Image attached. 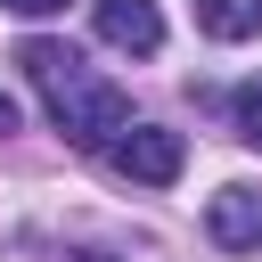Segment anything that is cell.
Wrapping results in <instances>:
<instances>
[{
	"label": "cell",
	"mask_w": 262,
	"mask_h": 262,
	"mask_svg": "<svg viewBox=\"0 0 262 262\" xmlns=\"http://www.w3.org/2000/svg\"><path fill=\"white\" fill-rule=\"evenodd\" d=\"M8 16H66V0H0Z\"/></svg>",
	"instance_id": "7"
},
{
	"label": "cell",
	"mask_w": 262,
	"mask_h": 262,
	"mask_svg": "<svg viewBox=\"0 0 262 262\" xmlns=\"http://www.w3.org/2000/svg\"><path fill=\"white\" fill-rule=\"evenodd\" d=\"M106 164H115L123 180H139V188H164V180H180L188 139H180V131H164V123H131V131L106 147Z\"/></svg>",
	"instance_id": "2"
},
{
	"label": "cell",
	"mask_w": 262,
	"mask_h": 262,
	"mask_svg": "<svg viewBox=\"0 0 262 262\" xmlns=\"http://www.w3.org/2000/svg\"><path fill=\"white\" fill-rule=\"evenodd\" d=\"M196 25L213 41H254L262 33V0H196Z\"/></svg>",
	"instance_id": "5"
},
{
	"label": "cell",
	"mask_w": 262,
	"mask_h": 262,
	"mask_svg": "<svg viewBox=\"0 0 262 262\" xmlns=\"http://www.w3.org/2000/svg\"><path fill=\"white\" fill-rule=\"evenodd\" d=\"M229 123H237V139H246V147H262V74L229 98Z\"/></svg>",
	"instance_id": "6"
},
{
	"label": "cell",
	"mask_w": 262,
	"mask_h": 262,
	"mask_svg": "<svg viewBox=\"0 0 262 262\" xmlns=\"http://www.w3.org/2000/svg\"><path fill=\"white\" fill-rule=\"evenodd\" d=\"M16 66H25L33 90L49 98V123L66 131V147H98V156H106V147L131 131V98H123L106 74H90L66 41H25Z\"/></svg>",
	"instance_id": "1"
},
{
	"label": "cell",
	"mask_w": 262,
	"mask_h": 262,
	"mask_svg": "<svg viewBox=\"0 0 262 262\" xmlns=\"http://www.w3.org/2000/svg\"><path fill=\"white\" fill-rule=\"evenodd\" d=\"M205 229H213V246H229V254H254V246H262V188L229 180V188L205 205Z\"/></svg>",
	"instance_id": "4"
},
{
	"label": "cell",
	"mask_w": 262,
	"mask_h": 262,
	"mask_svg": "<svg viewBox=\"0 0 262 262\" xmlns=\"http://www.w3.org/2000/svg\"><path fill=\"white\" fill-rule=\"evenodd\" d=\"M66 262H115V254H66Z\"/></svg>",
	"instance_id": "9"
},
{
	"label": "cell",
	"mask_w": 262,
	"mask_h": 262,
	"mask_svg": "<svg viewBox=\"0 0 262 262\" xmlns=\"http://www.w3.org/2000/svg\"><path fill=\"white\" fill-rule=\"evenodd\" d=\"M90 25H98L106 49H131V57L164 49V8L156 0H90Z\"/></svg>",
	"instance_id": "3"
},
{
	"label": "cell",
	"mask_w": 262,
	"mask_h": 262,
	"mask_svg": "<svg viewBox=\"0 0 262 262\" xmlns=\"http://www.w3.org/2000/svg\"><path fill=\"white\" fill-rule=\"evenodd\" d=\"M8 131H16V98L0 90V139H8Z\"/></svg>",
	"instance_id": "8"
}]
</instances>
